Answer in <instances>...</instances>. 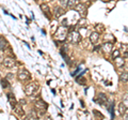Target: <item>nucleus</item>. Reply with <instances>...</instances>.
Masks as SVG:
<instances>
[{"label":"nucleus","mask_w":128,"mask_h":120,"mask_svg":"<svg viewBox=\"0 0 128 120\" xmlns=\"http://www.w3.org/2000/svg\"><path fill=\"white\" fill-rule=\"evenodd\" d=\"M40 88H41V86H40V84L38 82H35V81L30 82L25 87V93L28 97H34V95L38 94Z\"/></svg>","instance_id":"f257e3e1"},{"label":"nucleus","mask_w":128,"mask_h":120,"mask_svg":"<svg viewBox=\"0 0 128 120\" xmlns=\"http://www.w3.org/2000/svg\"><path fill=\"white\" fill-rule=\"evenodd\" d=\"M65 41L70 43V44H78L80 41H81V35H80V33L78 31L72 30L70 32H67L66 37H65Z\"/></svg>","instance_id":"f03ea898"},{"label":"nucleus","mask_w":128,"mask_h":120,"mask_svg":"<svg viewBox=\"0 0 128 120\" xmlns=\"http://www.w3.org/2000/svg\"><path fill=\"white\" fill-rule=\"evenodd\" d=\"M47 103L44 102L43 100H36V101L34 102V109L36 110V113L38 116H43L46 114L47 111Z\"/></svg>","instance_id":"7ed1b4c3"},{"label":"nucleus","mask_w":128,"mask_h":120,"mask_svg":"<svg viewBox=\"0 0 128 120\" xmlns=\"http://www.w3.org/2000/svg\"><path fill=\"white\" fill-rule=\"evenodd\" d=\"M17 77H18V81L22 82V83H27L29 82L32 75L29 71H28L27 69H25V68H22L20 70L18 71V74H17Z\"/></svg>","instance_id":"20e7f679"},{"label":"nucleus","mask_w":128,"mask_h":120,"mask_svg":"<svg viewBox=\"0 0 128 120\" xmlns=\"http://www.w3.org/2000/svg\"><path fill=\"white\" fill-rule=\"evenodd\" d=\"M2 65L3 67L6 68V69H13V68L16 67V61H15V59L13 57H6V58H3L2 60Z\"/></svg>","instance_id":"39448f33"},{"label":"nucleus","mask_w":128,"mask_h":120,"mask_svg":"<svg viewBox=\"0 0 128 120\" xmlns=\"http://www.w3.org/2000/svg\"><path fill=\"white\" fill-rule=\"evenodd\" d=\"M67 29H66V27H60L59 29L57 30V32H56V39L57 40H62V41H64L65 40V37H66V34H67Z\"/></svg>","instance_id":"423d86ee"},{"label":"nucleus","mask_w":128,"mask_h":120,"mask_svg":"<svg viewBox=\"0 0 128 120\" xmlns=\"http://www.w3.org/2000/svg\"><path fill=\"white\" fill-rule=\"evenodd\" d=\"M74 9L77 11V13L81 15L82 17H86V14H88V9H86V7L83 5V3H77V5L75 6Z\"/></svg>","instance_id":"0eeeda50"},{"label":"nucleus","mask_w":128,"mask_h":120,"mask_svg":"<svg viewBox=\"0 0 128 120\" xmlns=\"http://www.w3.org/2000/svg\"><path fill=\"white\" fill-rule=\"evenodd\" d=\"M14 108V113L17 115V117H19V118H24L26 116V113H25V110H24V107L20 105V104H16V105L13 107Z\"/></svg>","instance_id":"6e6552de"},{"label":"nucleus","mask_w":128,"mask_h":120,"mask_svg":"<svg viewBox=\"0 0 128 120\" xmlns=\"http://www.w3.org/2000/svg\"><path fill=\"white\" fill-rule=\"evenodd\" d=\"M95 101H96V103H98L99 105H105V104L108 102V98H107V95L105 93L100 92V93H98Z\"/></svg>","instance_id":"1a4fd4ad"},{"label":"nucleus","mask_w":128,"mask_h":120,"mask_svg":"<svg viewBox=\"0 0 128 120\" xmlns=\"http://www.w3.org/2000/svg\"><path fill=\"white\" fill-rule=\"evenodd\" d=\"M102 48L105 54H111L112 49H113V44H112L111 42H106L102 45Z\"/></svg>","instance_id":"9d476101"},{"label":"nucleus","mask_w":128,"mask_h":120,"mask_svg":"<svg viewBox=\"0 0 128 120\" xmlns=\"http://www.w3.org/2000/svg\"><path fill=\"white\" fill-rule=\"evenodd\" d=\"M41 10L42 12L44 13V15L48 18V19H51V12H50V9H49V7H48L47 5H45V3H43V5H41Z\"/></svg>","instance_id":"9b49d317"},{"label":"nucleus","mask_w":128,"mask_h":120,"mask_svg":"<svg viewBox=\"0 0 128 120\" xmlns=\"http://www.w3.org/2000/svg\"><path fill=\"white\" fill-rule=\"evenodd\" d=\"M64 13H65V11H64V9H63L62 7H54V17L56 18L61 17Z\"/></svg>","instance_id":"f8f14e48"},{"label":"nucleus","mask_w":128,"mask_h":120,"mask_svg":"<svg viewBox=\"0 0 128 120\" xmlns=\"http://www.w3.org/2000/svg\"><path fill=\"white\" fill-rule=\"evenodd\" d=\"M90 41L92 44H97L99 41V32L97 31H94L90 34Z\"/></svg>","instance_id":"ddd939ff"},{"label":"nucleus","mask_w":128,"mask_h":120,"mask_svg":"<svg viewBox=\"0 0 128 120\" xmlns=\"http://www.w3.org/2000/svg\"><path fill=\"white\" fill-rule=\"evenodd\" d=\"M6 48H9V42L3 37H0V50L4 51Z\"/></svg>","instance_id":"4468645a"},{"label":"nucleus","mask_w":128,"mask_h":120,"mask_svg":"<svg viewBox=\"0 0 128 120\" xmlns=\"http://www.w3.org/2000/svg\"><path fill=\"white\" fill-rule=\"evenodd\" d=\"M118 114L120 116H124L125 114H127V106L123 102L118 104Z\"/></svg>","instance_id":"2eb2a0df"},{"label":"nucleus","mask_w":128,"mask_h":120,"mask_svg":"<svg viewBox=\"0 0 128 120\" xmlns=\"http://www.w3.org/2000/svg\"><path fill=\"white\" fill-rule=\"evenodd\" d=\"M113 61H114L115 66H116L118 68H122V67H124V63H125V60H124L123 58H121V56H118V57L114 58V59H113Z\"/></svg>","instance_id":"dca6fc26"},{"label":"nucleus","mask_w":128,"mask_h":120,"mask_svg":"<svg viewBox=\"0 0 128 120\" xmlns=\"http://www.w3.org/2000/svg\"><path fill=\"white\" fill-rule=\"evenodd\" d=\"M8 98H9V102H10V104H11L12 107H14L16 104H17V102H16V99H15V97H14V94L12 93V92L8 93Z\"/></svg>","instance_id":"f3484780"},{"label":"nucleus","mask_w":128,"mask_h":120,"mask_svg":"<svg viewBox=\"0 0 128 120\" xmlns=\"http://www.w3.org/2000/svg\"><path fill=\"white\" fill-rule=\"evenodd\" d=\"M38 113H36V110L35 109L30 110L29 115L26 117V119H38Z\"/></svg>","instance_id":"a211bd4d"},{"label":"nucleus","mask_w":128,"mask_h":120,"mask_svg":"<svg viewBox=\"0 0 128 120\" xmlns=\"http://www.w3.org/2000/svg\"><path fill=\"white\" fill-rule=\"evenodd\" d=\"M77 25H78L79 28H88V21L86 19V17H82V18L78 22Z\"/></svg>","instance_id":"6ab92c4d"},{"label":"nucleus","mask_w":128,"mask_h":120,"mask_svg":"<svg viewBox=\"0 0 128 120\" xmlns=\"http://www.w3.org/2000/svg\"><path fill=\"white\" fill-rule=\"evenodd\" d=\"M76 82L79 83V84H81V85H86V79L82 76V74H80L79 76L76 78Z\"/></svg>","instance_id":"aec40b11"},{"label":"nucleus","mask_w":128,"mask_h":120,"mask_svg":"<svg viewBox=\"0 0 128 120\" xmlns=\"http://www.w3.org/2000/svg\"><path fill=\"white\" fill-rule=\"evenodd\" d=\"M127 79H128V76H127V72H123V73L120 75V81H121L122 83H127Z\"/></svg>","instance_id":"412c9836"},{"label":"nucleus","mask_w":128,"mask_h":120,"mask_svg":"<svg viewBox=\"0 0 128 120\" xmlns=\"http://www.w3.org/2000/svg\"><path fill=\"white\" fill-rule=\"evenodd\" d=\"M76 5H77V0H68V2H67V8L74 9Z\"/></svg>","instance_id":"4be33fe9"},{"label":"nucleus","mask_w":128,"mask_h":120,"mask_svg":"<svg viewBox=\"0 0 128 120\" xmlns=\"http://www.w3.org/2000/svg\"><path fill=\"white\" fill-rule=\"evenodd\" d=\"M111 56H112V59H114V58L118 57V56H121V51H120L118 49H115V50L112 49V51H111Z\"/></svg>","instance_id":"5701e85b"},{"label":"nucleus","mask_w":128,"mask_h":120,"mask_svg":"<svg viewBox=\"0 0 128 120\" xmlns=\"http://www.w3.org/2000/svg\"><path fill=\"white\" fill-rule=\"evenodd\" d=\"M1 86H2L3 89H6V88H9V87H10V84H9V82H8V79H6V78L1 79Z\"/></svg>","instance_id":"b1692460"},{"label":"nucleus","mask_w":128,"mask_h":120,"mask_svg":"<svg viewBox=\"0 0 128 120\" xmlns=\"http://www.w3.org/2000/svg\"><path fill=\"white\" fill-rule=\"evenodd\" d=\"M67 2H68V0H60L62 8H67Z\"/></svg>","instance_id":"393cba45"},{"label":"nucleus","mask_w":128,"mask_h":120,"mask_svg":"<svg viewBox=\"0 0 128 120\" xmlns=\"http://www.w3.org/2000/svg\"><path fill=\"white\" fill-rule=\"evenodd\" d=\"M93 114L96 116V117H100V118H104V115H102V113H99V111H97L96 109H94V110H93Z\"/></svg>","instance_id":"a878e982"},{"label":"nucleus","mask_w":128,"mask_h":120,"mask_svg":"<svg viewBox=\"0 0 128 120\" xmlns=\"http://www.w3.org/2000/svg\"><path fill=\"white\" fill-rule=\"evenodd\" d=\"M123 103L125 104V105L127 106L128 105V95L127 94H125V97H124V100H123Z\"/></svg>","instance_id":"bb28decb"},{"label":"nucleus","mask_w":128,"mask_h":120,"mask_svg":"<svg viewBox=\"0 0 128 120\" xmlns=\"http://www.w3.org/2000/svg\"><path fill=\"white\" fill-rule=\"evenodd\" d=\"M18 104H20L22 106H24V105H26V104H27V101H26L25 99H22V100H20V101L18 102Z\"/></svg>","instance_id":"cd10ccee"},{"label":"nucleus","mask_w":128,"mask_h":120,"mask_svg":"<svg viewBox=\"0 0 128 120\" xmlns=\"http://www.w3.org/2000/svg\"><path fill=\"white\" fill-rule=\"evenodd\" d=\"M3 58H4V56H3V51H2V50H0V62H2Z\"/></svg>","instance_id":"c85d7f7f"},{"label":"nucleus","mask_w":128,"mask_h":120,"mask_svg":"<svg viewBox=\"0 0 128 120\" xmlns=\"http://www.w3.org/2000/svg\"><path fill=\"white\" fill-rule=\"evenodd\" d=\"M13 76H14V75H13V74H11V73H9V74H8V75H6V79H12V78H13Z\"/></svg>","instance_id":"c756f323"},{"label":"nucleus","mask_w":128,"mask_h":120,"mask_svg":"<svg viewBox=\"0 0 128 120\" xmlns=\"http://www.w3.org/2000/svg\"><path fill=\"white\" fill-rule=\"evenodd\" d=\"M97 49H100V46H99V45H98V46H95V47H94V50H95V51H97Z\"/></svg>","instance_id":"7c9ffc66"},{"label":"nucleus","mask_w":128,"mask_h":120,"mask_svg":"<svg viewBox=\"0 0 128 120\" xmlns=\"http://www.w3.org/2000/svg\"><path fill=\"white\" fill-rule=\"evenodd\" d=\"M89 1H94V0H89Z\"/></svg>","instance_id":"2f4dec72"}]
</instances>
